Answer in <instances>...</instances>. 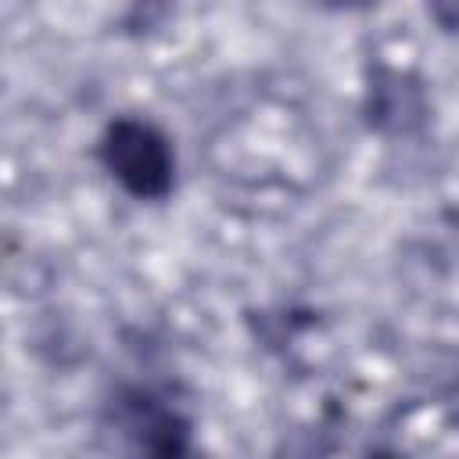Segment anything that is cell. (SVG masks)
I'll return each instance as SVG.
<instances>
[{
    "label": "cell",
    "mask_w": 459,
    "mask_h": 459,
    "mask_svg": "<svg viewBox=\"0 0 459 459\" xmlns=\"http://www.w3.org/2000/svg\"><path fill=\"white\" fill-rule=\"evenodd\" d=\"M97 158L104 172L136 201H165L176 186L172 140L140 115H118L104 126Z\"/></svg>",
    "instance_id": "6da1fadb"
},
{
    "label": "cell",
    "mask_w": 459,
    "mask_h": 459,
    "mask_svg": "<svg viewBox=\"0 0 459 459\" xmlns=\"http://www.w3.org/2000/svg\"><path fill=\"white\" fill-rule=\"evenodd\" d=\"M366 122L384 136H409L427 122V93L412 72L377 65L366 86Z\"/></svg>",
    "instance_id": "3957f363"
},
{
    "label": "cell",
    "mask_w": 459,
    "mask_h": 459,
    "mask_svg": "<svg viewBox=\"0 0 459 459\" xmlns=\"http://www.w3.org/2000/svg\"><path fill=\"white\" fill-rule=\"evenodd\" d=\"M323 7H333V11H355V7H366L369 0H316Z\"/></svg>",
    "instance_id": "5b68a950"
},
{
    "label": "cell",
    "mask_w": 459,
    "mask_h": 459,
    "mask_svg": "<svg viewBox=\"0 0 459 459\" xmlns=\"http://www.w3.org/2000/svg\"><path fill=\"white\" fill-rule=\"evenodd\" d=\"M427 14L441 32H459V0H427Z\"/></svg>",
    "instance_id": "277c9868"
},
{
    "label": "cell",
    "mask_w": 459,
    "mask_h": 459,
    "mask_svg": "<svg viewBox=\"0 0 459 459\" xmlns=\"http://www.w3.org/2000/svg\"><path fill=\"white\" fill-rule=\"evenodd\" d=\"M111 427L122 430L136 448L158 455H179L190 445V420L151 387H118L108 402Z\"/></svg>",
    "instance_id": "7a4b0ae2"
}]
</instances>
